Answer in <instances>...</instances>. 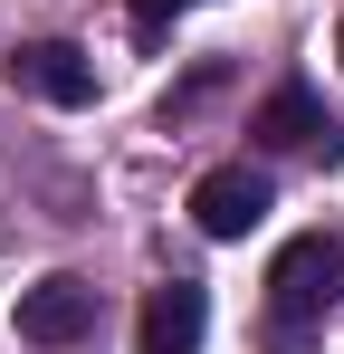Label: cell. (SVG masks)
Returning a JSON list of instances; mask_svg holds the SVG:
<instances>
[{
  "label": "cell",
  "instance_id": "cell-7",
  "mask_svg": "<svg viewBox=\"0 0 344 354\" xmlns=\"http://www.w3.org/2000/svg\"><path fill=\"white\" fill-rule=\"evenodd\" d=\"M182 10H191V0H124V19H134V39H144V48H163Z\"/></svg>",
  "mask_w": 344,
  "mask_h": 354
},
{
  "label": "cell",
  "instance_id": "cell-5",
  "mask_svg": "<svg viewBox=\"0 0 344 354\" xmlns=\"http://www.w3.org/2000/svg\"><path fill=\"white\" fill-rule=\"evenodd\" d=\"M96 326V288L86 278H39L19 297V345H77Z\"/></svg>",
  "mask_w": 344,
  "mask_h": 354
},
{
  "label": "cell",
  "instance_id": "cell-8",
  "mask_svg": "<svg viewBox=\"0 0 344 354\" xmlns=\"http://www.w3.org/2000/svg\"><path fill=\"white\" fill-rule=\"evenodd\" d=\"M335 48H344V39H335Z\"/></svg>",
  "mask_w": 344,
  "mask_h": 354
},
{
  "label": "cell",
  "instance_id": "cell-2",
  "mask_svg": "<svg viewBox=\"0 0 344 354\" xmlns=\"http://www.w3.org/2000/svg\"><path fill=\"white\" fill-rule=\"evenodd\" d=\"M268 173H249V163H220V173L191 182V221H201V239H249L258 221H268Z\"/></svg>",
  "mask_w": 344,
  "mask_h": 354
},
{
  "label": "cell",
  "instance_id": "cell-6",
  "mask_svg": "<svg viewBox=\"0 0 344 354\" xmlns=\"http://www.w3.org/2000/svg\"><path fill=\"white\" fill-rule=\"evenodd\" d=\"M10 86H29V96H48V106H96V58L67 48V39H39V48L10 58Z\"/></svg>",
  "mask_w": 344,
  "mask_h": 354
},
{
  "label": "cell",
  "instance_id": "cell-3",
  "mask_svg": "<svg viewBox=\"0 0 344 354\" xmlns=\"http://www.w3.org/2000/svg\"><path fill=\"white\" fill-rule=\"evenodd\" d=\"M201 335H211V297L191 288V278H163V288H144L134 354H201Z\"/></svg>",
  "mask_w": 344,
  "mask_h": 354
},
{
  "label": "cell",
  "instance_id": "cell-4",
  "mask_svg": "<svg viewBox=\"0 0 344 354\" xmlns=\"http://www.w3.org/2000/svg\"><path fill=\"white\" fill-rule=\"evenodd\" d=\"M249 134H258L268 153H325V163H335V144H344L335 115L316 106V86H278V96L258 106V124H249Z\"/></svg>",
  "mask_w": 344,
  "mask_h": 354
},
{
  "label": "cell",
  "instance_id": "cell-1",
  "mask_svg": "<svg viewBox=\"0 0 344 354\" xmlns=\"http://www.w3.org/2000/svg\"><path fill=\"white\" fill-rule=\"evenodd\" d=\"M335 297H344V249H335L325 230L287 239V249H278V268H268V316H278V335L316 326Z\"/></svg>",
  "mask_w": 344,
  "mask_h": 354
}]
</instances>
